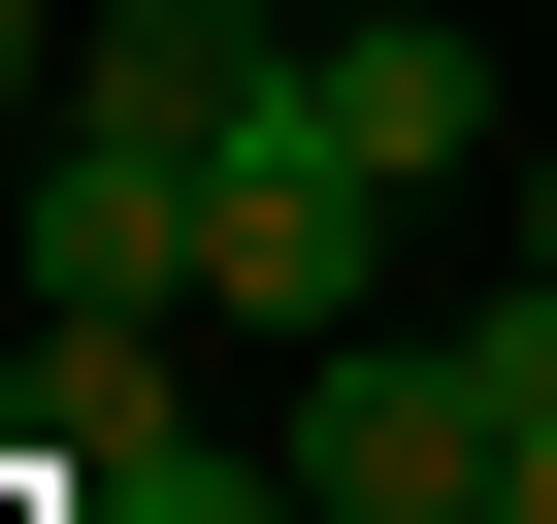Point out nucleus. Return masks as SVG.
<instances>
[{
  "label": "nucleus",
  "instance_id": "obj_1",
  "mask_svg": "<svg viewBox=\"0 0 557 524\" xmlns=\"http://www.w3.org/2000/svg\"><path fill=\"white\" fill-rule=\"evenodd\" d=\"M394 229H426V197H394V164H361L296 66H262V99L197 132V296H230V328H296V361H329V328L394 296Z\"/></svg>",
  "mask_w": 557,
  "mask_h": 524
},
{
  "label": "nucleus",
  "instance_id": "obj_2",
  "mask_svg": "<svg viewBox=\"0 0 557 524\" xmlns=\"http://www.w3.org/2000/svg\"><path fill=\"white\" fill-rule=\"evenodd\" d=\"M262 491H296V524H492V394H459V328H329Z\"/></svg>",
  "mask_w": 557,
  "mask_h": 524
},
{
  "label": "nucleus",
  "instance_id": "obj_3",
  "mask_svg": "<svg viewBox=\"0 0 557 524\" xmlns=\"http://www.w3.org/2000/svg\"><path fill=\"white\" fill-rule=\"evenodd\" d=\"M296 99H329L394 197H524V99H492V34H459V0H329V34H296Z\"/></svg>",
  "mask_w": 557,
  "mask_h": 524
},
{
  "label": "nucleus",
  "instance_id": "obj_4",
  "mask_svg": "<svg viewBox=\"0 0 557 524\" xmlns=\"http://www.w3.org/2000/svg\"><path fill=\"white\" fill-rule=\"evenodd\" d=\"M34 491H230V426H197V361H164V296H34Z\"/></svg>",
  "mask_w": 557,
  "mask_h": 524
},
{
  "label": "nucleus",
  "instance_id": "obj_5",
  "mask_svg": "<svg viewBox=\"0 0 557 524\" xmlns=\"http://www.w3.org/2000/svg\"><path fill=\"white\" fill-rule=\"evenodd\" d=\"M0 262H34V296H197V164H164V132H34Z\"/></svg>",
  "mask_w": 557,
  "mask_h": 524
},
{
  "label": "nucleus",
  "instance_id": "obj_6",
  "mask_svg": "<svg viewBox=\"0 0 557 524\" xmlns=\"http://www.w3.org/2000/svg\"><path fill=\"white\" fill-rule=\"evenodd\" d=\"M262 66H296L262 0H99V34H66V132H164V164H197V132L262 99Z\"/></svg>",
  "mask_w": 557,
  "mask_h": 524
},
{
  "label": "nucleus",
  "instance_id": "obj_7",
  "mask_svg": "<svg viewBox=\"0 0 557 524\" xmlns=\"http://www.w3.org/2000/svg\"><path fill=\"white\" fill-rule=\"evenodd\" d=\"M0 132H66V34H34V0H0Z\"/></svg>",
  "mask_w": 557,
  "mask_h": 524
},
{
  "label": "nucleus",
  "instance_id": "obj_8",
  "mask_svg": "<svg viewBox=\"0 0 557 524\" xmlns=\"http://www.w3.org/2000/svg\"><path fill=\"white\" fill-rule=\"evenodd\" d=\"M524 262H557V132H524Z\"/></svg>",
  "mask_w": 557,
  "mask_h": 524
}]
</instances>
